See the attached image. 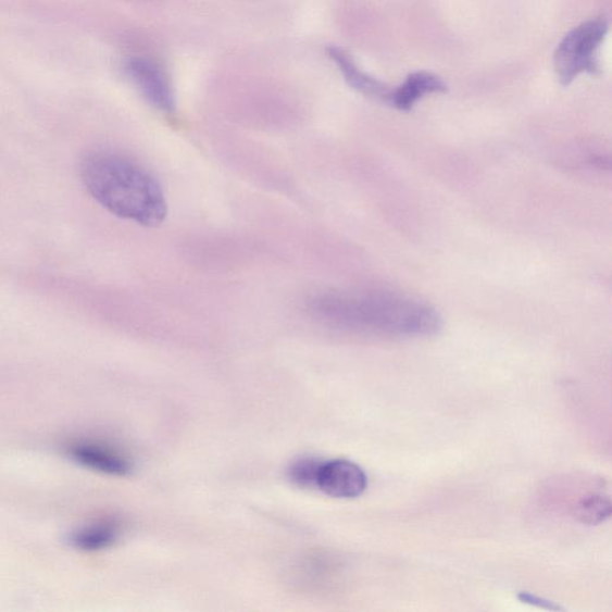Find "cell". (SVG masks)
I'll return each instance as SVG.
<instances>
[{"label":"cell","mask_w":612,"mask_h":612,"mask_svg":"<svg viewBox=\"0 0 612 612\" xmlns=\"http://www.w3.org/2000/svg\"><path fill=\"white\" fill-rule=\"evenodd\" d=\"M82 178L92 198L118 218L158 226L166 217V200L158 179L123 154L90 153L82 164Z\"/></svg>","instance_id":"6da1fadb"},{"label":"cell","mask_w":612,"mask_h":612,"mask_svg":"<svg viewBox=\"0 0 612 612\" xmlns=\"http://www.w3.org/2000/svg\"><path fill=\"white\" fill-rule=\"evenodd\" d=\"M310 308L324 321L358 330L425 335L441 323L434 308L389 292L327 293L312 299Z\"/></svg>","instance_id":"7a4b0ae2"},{"label":"cell","mask_w":612,"mask_h":612,"mask_svg":"<svg viewBox=\"0 0 612 612\" xmlns=\"http://www.w3.org/2000/svg\"><path fill=\"white\" fill-rule=\"evenodd\" d=\"M609 32V21L598 17L579 24L559 43L554 53V67L562 87L583 74L597 76L601 72L598 50Z\"/></svg>","instance_id":"3957f363"},{"label":"cell","mask_w":612,"mask_h":612,"mask_svg":"<svg viewBox=\"0 0 612 612\" xmlns=\"http://www.w3.org/2000/svg\"><path fill=\"white\" fill-rule=\"evenodd\" d=\"M126 74L142 98L155 110L170 114L176 110L175 90L165 70L153 60L132 58L126 63Z\"/></svg>","instance_id":"277c9868"},{"label":"cell","mask_w":612,"mask_h":612,"mask_svg":"<svg viewBox=\"0 0 612 612\" xmlns=\"http://www.w3.org/2000/svg\"><path fill=\"white\" fill-rule=\"evenodd\" d=\"M316 488L332 498L354 499L367 488V476L358 464L347 460L321 463Z\"/></svg>","instance_id":"5b68a950"},{"label":"cell","mask_w":612,"mask_h":612,"mask_svg":"<svg viewBox=\"0 0 612 612\" xmlns=\"http://www.w3.org/2000/svg\"><path fill=\"white\" fill-rule=\"evenodd\" d=\"M327 54L338 66L348 86L365 98L389 104L392 89L360 68L353 57L344 48L330 46L327 48Z\"/></svg>","instance_id":"8992f818"},{"label":"cell","mask_w":612,"mask_h":612,"mask_svg":"<svg viewBox=\"0 0 612 612\" xmlns=\"http://www.w3.org/2000/svg\"><path fill=\"white\" fill-rule=\"evenodd\" d=\"M448 90L446 82L428 71L413 72L399 88L392 89L389 104L400 112H411L426 95Z\"/></svg>","instance_id":"52a82bcc"},{"label":"cell","mask_w":612,"mask_h":612,"mask_svg":"<svg viewBox=\"0 0 612 612\" xmlns=\"http://www.w3.org/2000/svg\"><path fill=\"white\" fill-rule=\"evenodd\" d=\"M70 454L80 465L107 475L126 476L132 472V463L125 455L98 444H77Z\"/></svg>","instance_id":"ba28073f"},{"label":"cell","mask_w":612,"mask_h":612,"mask_svg":"<svg viewBox=\"0 0 612 612\" xmlns=\"http://www.w3.org/2000/svg\"><path fill=\"white\" fill-rule=\"evenodd\" d=\"M118 537L113 524H98L71 535L70 542L77 549L99 551L113 546Z\"/></svg>","instance_id":"9c48e42d"},{"label":"cell","mask_w":612,"mask_h":612,"mask_svg":"<svg viewBox=\"0 0 612 612\" xmlns=\"http://www.w3.org/2000/svg\"><path fill=\"white\" fill-rule=\"evenodd\" d=\"M611 503L609 498L602 496H589L582 499L575 509L577 519L589 525H596L609 519Z\"/></svg>","instance_id":"30bf717a"},{"label":"cell","mask_w":612,"mask_h":612,"mask_svg":"<svg viewBox=\"0 0 612 612\" xmlns=\"http://www.w3.org/2000/svg\"><path fill=\"white\" fill-rule=\"evenodd\" d=\"M321 462L312 459H302L293 462L289 470L291 482L302 488L316 487L317 474Z\"/></svg>","instance_id":"8fae6325"},{"label":"cell","mask_w":612,"mask_h":612,"mask_svg":"<svg viewBox=\"0 0 612 612\" xmlns=\"http://www.w3.org/2000/svg\"><path fill=\"white\" fill-rule=\"evenodd\" d=\"M520 599L524 603L532 604L538 608L547 610H561V608L554 605L553 603L545 601V599L536 597L535 595H532L529 592H522L520 595Z\"/></svg>","instance_id":"7c38bea8"}]
</instances>
